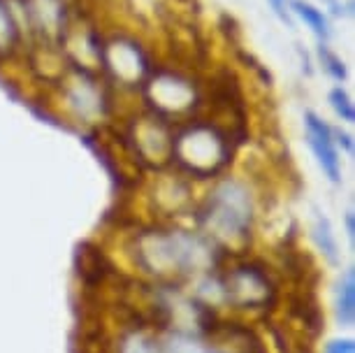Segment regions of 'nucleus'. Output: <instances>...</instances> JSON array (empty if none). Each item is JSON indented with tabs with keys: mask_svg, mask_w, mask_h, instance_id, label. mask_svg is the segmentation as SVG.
<instances>
[{
	"mask_svg": "<svg viewBox=\"0 0 355 353\" xmlns=\"http://www.w3.org/2000/svg\"><path fill=\"white\" fill-rule=\"evenodd\" d=\"M334 311H337V321L344 328H351L355 323V270L348 268L341 275L337 284V293H334Z\"/></svg>",
	"mask_w": 355,
	"mask_h": 353,
	"instance_id": "obj_12",
	"label": "nucleus"
},
{
	"mask_svg": "<svg viewBox=\"0 0 355 353\" xmlns=\"http://www.w3.org/2000/svg\"><path fill=\"white\" fill-rule=\"evenodd\" d=\"M313 63L332 79L334 84H344L348 79V65L330 44H316L313 49Z\"/></svg>",
	"mask_w": 355,
	"mask_h": 353,
	"instance_id": "obj_13",
	"label": "nucleus"
},
{
	"mask_svg": "<svg viewBox=\"0 0 355 353\" xmlns=\"http://www.w3.org/2000/svg\"><path fill=\"white\" fill-rule=\"evenodd\" d=\"M135 254L144 270L156 275H186L211 270L218 246L202 230L151 228L135 237Z\"/></svg>",
	"mask_w": 355,
	"mask_h": 353,
	"instance_id": "obj_3",
	"label": "nucleus"
},
{
	"mask_svg": "<svg viewBox=\"0 0 355 353\" xmlns=\"http://www.w3.org/2000/svg\"><path fill=\"white\" fill-rule=\"evenodd\" d=\"M332 135H334V144H337L339 154H353L355 144H353L351 132H346L341 126H332Z\"/></svg>",
	"mask_w": 355,
	"mask_h": 353,
	"instance_id": "obj_19",
	"label": "nucleus"
},
{
	"mask_svg": "<svg viewBox=\"0 0 355 353\" xmlns=\"http://www.w3.org/2000/svg\"><path fill=\"white\" fill-rule=\"evenodd\" d=\"M325 353H355V344L353 339H332L325 346Z\"/></svg>",
	"mask_w": 355,
	"mask_h": 353,
	"instance_id": "obj_20",
	"label": "nucleus"
},
{
	"mask_svg": "<svg viewBox=\"0 0 355 353\" xmlns=\"http://www.w3.org/2000/svg\"><path fill=\"white\" fill-rule=\"evenodd\" d=\"M225 298L242 307H263L272 300V284L267 275L256 265H242L234 268V272L227 275V279L220 284Z\"/></svg>",
	"mask_w": 355,
	"mask_h": 353,
	"instance_id": "obj_9",
	"label": "nucleus"
},
{
	"mask_svg": "<svg viewBox=\"0 0 355 353\" xmlns=\"http://www.w3.org/2000/svg\"><path fill=\"white\" fill-rule=\"evenodd\" d=\"M265 3L281 24L288 26V28H293L295 21H293V15H291V0H265Z\"/></svg>",
	"mask_w": 355,
	"mask_h": 353,
	"instance_id": "obj_18",
	"label": "nucleus"
},
{
	"mask_svg": "<svg viewBox=\"0 0 355 353\" xmlns=\"http://www.w3.org/2000/svg\"><path fill=\"white\" fill-rule=\"evenodd\" d=\"M198 223L214 244L239 249L251 242L256 198L251 186L237 177H220L196 207Z\"/></svg>",
	"mask_w": 355,
	"mask_h": 353,
	"instance_id": "obj_1",
	"label": "nucleus"
},
{
	"mask_svg": "<svg viewBox=\"0 0 355 353\" xmlns=\"http://www.w3.org/2000/svg\"><path fill=\"white\" fill-rule=\"evenodd\" d=\"M313 242L320 249V254H323L330 263H337V235H334L332 230V223L330 218H327L323 212H313Z\"/></svg>",
	"mask_w": 355,
	"mask_h": 353,
	"instance_id": "obj_14",
	"label": "nucleus"
},
{
	"mask_svg": "<svg viewBox=\"0 0 355 353\" xmlns=\"http://www.w3.org/2000/svg\"><path fill=\"white\" fill-rule=\"evenodd\" d=\"M163 351L165 353H220L216 349H211V346H205L200 339H196L193 335H184V332L172 335L170 339H167Z\"/></svg>",
	"mask_w": 355,
	"mask_h": 353,
	"instance_id": "obj_16",
	"label": "nucleus"
},
{
	"mask_svg": "<svg viewBox=\"0 0 355 353\" xmlns=\"http://www.w3.org/2000/svg\"><path fill=\"white\" fill-rule=\"evenodd\" d=\"M158 65L153 49L142 35L128 28H112L100 40L98 72L114 93L137 96L153 68Z\"/></svg>",
	"mask_w": 355,
	"mask_h": 353,
	"instance_id": "obj_4",
	"label": "nucleus"
},
{
	"mask_svg": "<svg viewBox=\"0 0 355 353\" xmlns=\"http://www.w3.org/2000/svg\"><path fill=\"white\" fill-rule=\"evenodd\" d=\"M61 112L75 123L98 126L114 112L112 86L96 70L65 65V70L49 84Z\"/></svg>",
	"mask_w": 355,
	"mask_h": 353,
	"instance_id": "obj_6",
	"label": "nucleus"
},
{
	"mask_svg": "<svg viewBox=\"0 0 355 353\" xmlns=\"http://www.w3.org/2000/svg\"><path fill=\"white\" fill-rule=\"evenodd\" d=\"M302 123H304V139L309 144L313 158H316L320 172L327 177V182L339 184L341 170L344 168H341V154L337 144H334L332 126L313 110H304Z\"/></svg>",
	"mask_w": 355,
	"mask_h": 353,
	"instance_id": "obj_8",
	"label": "nucleus"
},
{
	"mask_svg": "<svg viewBox=\"0 0 355 353\" xmlns=\"http://www.w3.org/2000/svg\"><path fill=\"white\" fill-rule=\"evenodd\" d=\"M137 96L142 98L144 110L170 121L172 126L198 117V110L202 107L205 100L200 79L193 72L179 68V65L163 63L153 68Z\"/></svg>",
	"mask_w": 355,
	"mask_h": 353,
	"instance_id": "obj_5",
	"label": "nucleus"
},
{
	"mask_svg": "<svg viewBox=\"0 0 355 353\" xmlns=\"http://www.w3.org/2000/svg\"><path fill=\"white\" fill-rule=\"evenodd\" d=\"M327 105H330V110L334 112V117H337L341 123H346V126L355 123L353 98H351V93H348L341 84L332 86V89L327 91Z\"/></svg>",
	"mask_w": 355,
	"mask_h": 353,
	"instance_id": "obj_15",
	"label": "nucleus"
},
{
	"mask_svg": "<svg viewBox=\"0 0 355 353\" xmlns=\"http://www.w3.org/2000/svg\"><path fill=\"white\" fill-rule=\"evenodd\" d=\"M119 353H165V351L151 337L142 335V332H132V335H128L121 342V351Z\"/></svg>",
	"mask_w": 355,
	"mask_h": 353,
	"instance_id": "obj_17",
	"label": "nucleus"
},
{
	"mask_svg": "<svg viewBox=\"0 0 355 353\" xmlns=\"http://www.w3.org/2000/svg\"><path fill=\"white\" fill-rule=\"evenodd\" d=\"M291 15H293V21H300L311 33L316 44L332 42V37H334L332 19L320 5L311 3V0H291Z\"/></svg>",
	"mask_w": 355,
	"mask_h": 353,
	"instance_id": "obj_11",
	"label": "nucleus"
},
{
	"mask_svg": "<svg viewBox=\"0 0 355 353\" xmlns=\"http://www.w3.org/2000/svg\"><path fill=\"white\" fill-rule=\"evenodd\" d=\"M172 132L174 126L165 119L151 114L149 110H142L132 119L128 128V144L135 151L137 161L151 168H165L170 163L172 151Z\"/></svg>",
	"mask_w": 355,
	"mask_h": 353,
	"instance_id": "obj_7",
	"label": "nucleus"
},
{
	"mask_svg": "<svg viewBox=\"0 0 355 353\" xmlns=\"http://www.w3.org/2000/svg\"><path fill=\"white\" fill-rule=\"evenodd\" d=\"M297 51H300V61H302V72L304 75H311L313 72V54H306L302 46H300Z\"/></svg>",
	"mask_w": 355,
	"mask_h": 353,
	"instance_id": "obj_21",
	"label": "nucleus"
},
{
	"mask_svg": "<svg viewBox=\"0 0 355 353\" xmlns=\"http://www.w3.org/2000/svg\"><path fill=\"white\" fill-rule=\"evenodd\" d=\"M344 221H346V235H348V239H351V242H355V216H353V209L346 212Z\"/></svg>",
	"mask_w": 355,
	"mask_h": 353,
	"instance_id": "obj_22",
	"label": "nucleus"
},
{
	"mask_svg": "<svg viewBox=\"0 0 355 353\" xmlns=\"http://www.w3.org/2000/svg\"><path fill=\"white\" fill-rule=\"evenodd\" d=\"M232 132H227L216 121L193 117L174 126L170 163L186 179L205 182V179L223 175L232 163Z\"/></svg>",
	"mask_w": 355,
	"mask_h": 353,
	"instance_id": "obj_2",
	"label": "nucleus"
},
{
	"mask_svg": "<svg viewBox=\"0 0 355 353\" xmlns=\"http://www.w3.org/2000/svg\"><path fill=\"white\" fill-rule=\"evenodd\" d=\"M24 49L26 35L15 0H0V61L8 63Z\"/></svg>",
	"mask_w": 355,
	"mask_h": 353,
	"instance_id": "obj_10",
	"label": "nucleus"
}]
</instances>
